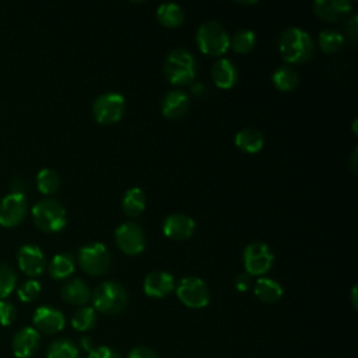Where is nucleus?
Here are the masks:
<instances>
[{
  "label": "nucleus",
  "instance_id": "obj_16",
  "mask_svg": "<svg viewBox=\"0 0 358 358\" xmlns=\"http://www.w3.org/2000/svg\"><path fill=\"white\" fill-rule=\"evenodd\" d=\"M143 289L151 298H164L175 289V280L166 271H152L145 277Z\"/></svg>",
  "mask_w": 358,
  "mask_h": 358
},
{
  "label": "nucleus",
  "instance_id": "obj_37",
  "mask_svg": "<svg viewBox=\"0 0 358 358\" xmlns=\"http://www.w3.org/2000/svg\"><path fill=\"white\" fill-rule=\"evenodd\" d=\"M235 287L238 291L243 292L246 289H249L250 287V275L248 273H241L236 278H235Z\"/></svg>",
  "mask_w": 358,
  "mask_h": 358
},
{
  "label": "nucleus",
  "instance_id": "obj_10",
  "mask_svg": "<svg viewBox=\"0 0 358 358\" xmlns=\"http://www.w3.org/2000/svg\"><path fill=\"white\" fill-rule=\"evenodd\" d=\"M116 245L126 255H140L145 246V238L143 228L136 222H124L115 231Z\"/></svg>",
  "mask_w": 358,
  "mask_h": 358
},
{
  "label": "nucleus",
  "instance_id": "obj_7",
  "mask_svg": "<svg viewBox=\"0 0 358 358\" xmlns=\"http://www.w3.org/2000/svg\"><path fill=\"white\" fill-rule=\"evenodd\" d=\"M176 295L183 305L192 309H200L210 302V289L199 277H185L176 287Z\"/></svg>",
  "mask_w": 358,
  "mask_h": 358
},
{
  "label": "nucleus",
  "instance_id": "obj_20",
  "mask_svg": "<svg viewBox=\"0 0 358 358\" xmlns=\"http://www.w3.org/2000/svg\"><path fill=\"white\" fill-rule=\"evenodd\" d=\"M211 76L217 87L227 90L236 83L238 70L229 59H220L214 63L211 69Z\"/></svg>",
  "mask_w": 358,
  "mask_h": 358
},
{
  "label": "nucleus",
  "instance_id": "obj_18",
  "mask_svg": "<svg viewBox=\"0 0 358 358\" xmlns=\"http://www.w3.org/2000/svg\"><path fill=\"white\" fill-rule=\"evenodd\" d=\"M189 96L180 90H172L162 98V115L168 119H178L189 109Z\"/></svg>",
  "mask_w": 358,
  "mask_h": 358
},
{
  "label": "nucleus",
  "instance_id": "obj_14",
  "mask_svg": "<svg viewBox=\"0 0 358 358\" xmlns=\"http://www.w3.org/2000/svg\"><path fill=\"white\" fill-rule=\"evenodd\" d=\"M39 343L41 336L38 330L34 327H22L13 337V352L17 358H31L38 351Z\"/></svg>",
  "mask_w": 358,
  "mask_h": 358
},
{
  "label": "nucleus",
  "instance_id": "obj_41",
  "mask_svg": "<svg viewBox=\"0 0 358 358\" xmlns=\"http://www.w3.org/2000/svg\"><path fill=\"white\" fill-rule=\"evenodd\" d=\"M351 301H352L354 309H357V306H358V303H357V285L352 287V291H351Z\"/></svg>",
  "mask_w": 358,
  "mask_h": 358
},
{
  "label": "nucleus",
  "instance_id": "obj_28",
  "mask_svg": "<svg viewBox=\"0 0 358 358\" xmlns=\"http://www.w3.org/2000/svg\"><path fill=\"white\" fill-rule=\"evenodd\" d=\"M46 358H80L78 347L69 338H57L49 345Z\"/></svg>",
  "mask_w": 358,
  "mask_h": 358
},
{
  "label": "nucleus",
  "instance_id": "obj_30",
  "mask_svg": "<svg viewBox=\"0 0 358 358\" xmlns=\"http://www.w3.org/2000/svg\"><path fill=\"white\" fill-rule=\"evenodd\" d=\"M96 323L95 309L91 306H83L74 312L71 317V326L77 331H87L92 329Z\"/></svg>",
  "mask_w": 358,
  "mask_h": 358
},
{
  "label": "nucleus",
  "instance_id": "obj_27",
  "mask_svg": "<svg viewBox=\"0 0 358 358\" xmlns=\"http://www.w3.org/2000/svg\"><path fill=\"white\" fill-rule=\"evenodd\" d=\"M36 186L43 194H55L60 187V176L52 168H42L36 173Z\"/></svg>",
  "mask_w": 358,
  "mask_h": 358
},
{
  "label": "nucleus",
  "instance_id": "obj_39",
  "mask_svg": "<svg viewBox=\"0 0 358 358\" xmlns=\"http://www.w3.org/2000/svg\"><path fill=\"white\" fill-rule=\"evenodd\" d=\"M10 187H11V192H13V193H24L25 183H24V180H22L21 178H14V179L11 180ZM24 194H25V193H24Z\"/></svg>",
  "mask_w": 358,
  "mask_h": 358
},
{
  "label": "nucleus",
  "instance_id": "obj_3",
  "mask_svg": "<svg viewBox=\"0 0 358 358\" xmlns=\"http://www.w3.org/2000/svg\"><path fill=\"white\" fill-rule=\"evenodd\" d=\"M35 225L45 232L60 231L67 221L64 207L55 199H42L31 210Z\"/></svg>",
  "mask_w": 358,
  "mask_h": 358
},
{
  "label": "nucleus",
  "instance_id": "obj_36",
  "mask_svg": "<svg viewBox=\"0 0 358 358\" xmlns=\"http://www.w3.org/2000/svg\"><path fill=\"white\" fill-rule=\"evenodd\" d=\"M127 358H159V357L151 348L144 347V345H138V347H134V348L130 350Z\"/></svg>",
  "mask_w": 358,
  "mask_h": 358
},
{
  "label": "nucleus",
  "instance_id": "obj_40",
  "mask_svg": "<svg viewBox=\"0 0 358 358\" xmlns=\"http://www.w3.org/2000/svg\"><path fill=\"white\" fill-rule=\"evenodd\" d=\"M80 345H81L87 352H90V351H92V350H94L92 338H91L90 336H84V337H81V340H80Z\"/></svg>",
  "mask_w": 358,
  "mask_h": 358
},
{
  "label": "nucleus",
  "instance_id": "obj_15",
  "mask_svg": "<svg viewBox=\"0 0 358 358\" xmlns=\"http://www.w3.org/2000/svg\"><path fill=\"white\" fill-rule=\"evenodd\" d=\"M194 221L193 218H190L186 214H171L164 220L162 224V231L164 235L171 238V239H176V241H182V239H187L193 235L194 232Z\"/></svg>",
  "mask_w": 358,
  "mask_h": 358
},
{
  "label": "nucleus",
  "instance_id": "obj_25",
  "mask_svg": "<svg viewBox=\"0 0 358 358\" xmlns=\"http://www.w3.org/2000/svg\"><path fill=\"white\" fill-rule=\"evenodd\" d=\"M255 295L263 302L273 303L281 298L282 288L277 281L263 277L259 278L257 282L255 284Z\"/></svg>",
  "mask_w": 358,
  "mask_h": 358
},
{
  "label": "nucleus",
  "instance_id": "obj_11",
  "mask_svg": "<svg viewBox=\"0 0 358 358\" xmlns=\"http://www.w3.org/2000/svg\"><path fill=\"white\" fill-rule=\"evenodd\" d=\"M27 214V197L24 193H13L0 199V225L15 227Z\"/></svg>",
  "mask_w": 358,
  "mask_h": 358
},
{
  "label": "nucleus",
  "instance_id": "obj_2",
  "mask_svg": "<svg viewBox=\"0 0 358 358\" xmlns=\"http://www.w3.org/2000/svg\"><path fill=\"white\" fill-rule=\"evenodd\" d=\"M94 309L105 315L120 313L129 301L127 292L116 281H103L91 294Z\"/></svg>",
  "mask_w": 358,
  "mask_h": 358
},
{
  "label": "nucleus",
  "instance_id": "obj_29",
  "mask_svg": "<svg viewBox=\"0 0 358 358\" xmlns=\"http://www.w3.org/2000/svg\"><path fill=\"white\" fill-rule=\"evenodd\" d=\"M256 43V35L250 29H239L236 31L232 38H229V46L236 53H248L255 48Z\"/></svg>",
  "mask_w": 358,
  "mask_h": 358
},
{
  "label": "nucleus",
  "instance_id": "obj_6",
  "mask_svg": "<svg viewBox=\"0 0 358 358\" xmlns=\"http://www.w3.org/2000/svg\"><path fill=\"white\" fill-rule=\"evenodd\" d=\"M78 263L87 274L102 275L110 267V255L103 243H88L78 250Z\"/></svg>",
  "mask_w": 358,
  "mask_h": 358
},
{
  "label": "nucleus",
  "instance_id": "obj_22",
  "mask_svg": "<svg viewBox=\"0 0 358 358\" xmlns=\"http://www.w3.org/2000/svg\"><path fill=\"white\" fill-rule=\"evenodd\" d=\"M157 18L164 27L176 28L183 22L185 13L176 3H162L157 8Z\"/></svg>",
  "mask_w": 358,
  "mask_h": 358
},
{
  "label": "nucleus",
  "instance_id": "obj_4",
  "mask_svg": "<svg viewBox=\"0 0 358 358\" xmlns=\"http://www.w3.org/2000/svg\"><path fill=\"white\" fill-rule=\"evenodd\" d=\"M164 73L173 85L189 84L196 74L193 55L186 49H173L165 59Z\"/></svg>",
  "mask_w": 358,
  "mask_h": 358
},
{
  "label": "nucleus",
  "instance_id": "obj_17",
  "mask_svg": "<svg viewBox=\"0 0 358 358\" xmlns=\"http://www.w3.org/2000/svg\"><path fill=\"white\" fill-rule=\"evenodd\" d=\"M348 0H317L313 3V11L324 21H338L351 10Z\"/></svg>",
  "mask_w": 358,
  "mask_h": 358
},
{
  "label": "nucleus",
  "instance_id": "obj_1",
  "mask_svg": "<svg viewBox=\"0 0 358 358\" xmlns=\"http://www.w3.org/2000/svg\"><path fill=\"white\" fill-rule=\"evenodd\" d=\"M280 52L288 63H302L310 59L313 53V42L309 34L298 27L288 28L280 38Z\"/></svg>",
  "mask_w": 358,
  "mask_h": 358
},
{
  "label": "nucleus",
  "instance_id": "obj_24",
  "mask_svg": "<svg viewBox=\"0 0 358 358\" xmlns=\"http://www.w3.org/2000/svg\"><path fill=\"white\" fill-rule=\"evenodd\" d=\"M123 211L129 217L140 215L145 208V196L140 187H130L126 190L122 200Z\"/></svg>",
  "mask_w": 358,
  "mask_h": 358
},
{
  "label": "nucleus",
  "instance_id": "obj_5",
  "mask_svg": "<svg viewBox=\"0 0 358 358\" xmlns=\"http://www.w3.org/2000/svg\"><path fill=\"white\" fill-rule=\"evenodd\" d=\"M199 49L208 56H220L229 48V35L217 21H206L196 34Z\"/></svg>",
  "mask_w": 358,
  "mask_h": 358
},
{
  "label": "nucleus",
  "instance_id": "obj_38",
  "mask_svg": "<svg viewBox=\"0 0 358 358\" xmlns=\"http://www.w3.org/2000/svg\"><path fill=\"white\" fill-rule=\"evenodd\" d=\"M358 17L354 14L350 20H347V24H345V29L348 32V35L355 39L357 38V32H358Z\"/></svg>",
  "mask_w": 358,
  "mask_h": 358
},
{
  "label": "nucleus",
  "instance_id": "obj_33",
  "mask_svg": "<svg viewBox=\"0 0 358 358\" xmlns=\"http://www.w3.org/2000/svg\"><path fill=\"white\" fill-rule=\"evenodd\" d=\"M39 292H41V284L36 280H27L17 289L18 298L22 302H31V301L36 299Z\"/></svg>",
  "mask_w": 358,
  "mask_h": 358
},
{
  "label": "nucleus",
  "instance_id": "obj_9",
  "mask_svg": "<svg viewBox=\"0 0 358 358\" xmlns=\"http://www.w3.org/2000/svg\"><path fill=\"white\" fill-rule=\"evenodd\" d=\"M274 262V255L268 245L252 242L243 252V266L249 275H262L267 273Z\"/></svg>",
  "mask_w": 358,
  "mask_h": 358
},
{
  "label": "nucleus",
  "instance_id": "obj_31",
  "mask_svg": "<svg viewBox=\"0 0 358 358\" xmlns=\"http://www.w3.org/2000/svg\"><path fill=\"white\" fill-rule=\"evenodd\" d=\"M17 285V273L7 264L0 262V301L6 299Z\"/></svg>",
  "mask_w": 358,
  "mask_h": 358
},
{
  "label": "nucleus",
  "instance_id": "obj_32",
  "mask_svg": "<svg viewBox=\"0 0 358 358\" xmlns=\"http://www.w3.org/2000/svg\"><path fill=\"white\" fill-rule=\"evenodd\" d=\"M344 43V36L337 29H323L319 34V45L324 53L337 52Z\"/></svg>",
  "mask_w": 358,
  "mask_h": 358
},
{
  "label": "nucleus",
  "instance_id": "obj_19",
  "mask_svg": "<svg viewBox=\"0 0 358 358\" xmlns=\"http://www.w3.org/2000/svg\"><path fill=\"white\" fill-rule=\"evenodd\" d=\"M60 295L71 305H85L91 298V291L84 280L74 278L62 287Z\"/></svg>",
  "mask_w": 358,
  "mask_h": 358
},
{
  "label": "nucleus",
  "instance_id": "obj_42",
  "mask_svg": "<svg viewBox=\"0 0 358 358\" xmlns=\"http://www.w3.org/2000/svg\"><path fill=\"white\" fill-rule=\"evenodd\" d=\"M355 161H357V150H354V152H352V169H354V171L357 169V164H355Z\"/></svg>",
  "mask_w": 358,
  "mask_h": 358
},
{
  "label": "nucleus",
  "instance_id": "obj_23",
  "mask_svg": "<svg viewBox=\"0 0 358 358\" xmlns=\"http://www.w3.org/2000/svg\"><path fill=\"white\" fill-rule=\"evenodd\" d=\"M48 270L55 280L67 278L74 271V259L70 253H57L52 257Z\"/></svg>",
  "mask_w": 358,
  "mask_h": 358
},
{
  "label": "nucleus",
  "instance_id": "obj_8",
  "mask_svg": "<svg viewBox=\"0 0 358 358\" xmlns=\"http://www.w3.org/2000/svg\"><path fill=\"white\" fill-rule=\"evenodd\" d=\"M124 98L117 92H105L99 95L92 105V115L98 123L110 124L123 116Z\"/></svg>",
  "mask_w": 358,
  "mask_h": 358
},
{
  "label": "nucleus",
  "instance_id": "obj_12",
  "mask_svg": "<svg viewBox=\"0 0 358 358\" xmlns=\"http://www.w3.org/2000/svg\"><path fill=\"white\" fill-rule=\"evenodd\" d=\"M18 267L29 277L41 275L45 270L46 260L42 249L34 243H25L17 253Z\"/></svg>",
  "mask_w": 358,
  "mask_h": 358
},
{
  "label": "nucleus",
  "instance_id": "obj_34",
  "mask_svg": "<svg viewBox=\"0 0 358 358\" xmlns=\"http://www.w3.org/2000/svg\"><path fill=\"white\" fill-rule=\"evenodd\" d=\"M17 317V309L13 302L7 299L0 301V324L10 326Z\"/></svg>",
  "mask_w": 358,
  "mask_h": 358
},
{
  "label": "nucleus",
  "instance_id": "obj_26",
  "mask_svg": "<svg viewBox=\"0 0 358 358\" xmlns=\"http://www.w3.org/2000/svg\"><path fill=\"white\" fill-rule=\"evenodd\" d=\"M298 81H299L298 73L291 66H280L273 73V84L280 91H291V90H294L296 87Z\"/></svg>",
  "mask_w": 358,
  "mask_h": 358
},
{
  "label": "nucleus",
  "instance_id": "obj_35",
  "mask_svg": "<svg viewBox=\"0 0 358 358\" xmlns=\"http://www.w3.org/2000/svg\"><path fill=\"white\" fill-rule=\"evenodd\" d=\"M87 358H122V357L113 348H110L108 345H101V347H95L92 351H90Z\"/></svg>",
  "mask_w": 358,
  "mask_h": 358
},
{
  "label": "nucleus",
  "instance_id": "obj_13",
  "mask_svg": "<svg viewBox=\"0 0 358 358\" xmlns=\"http://www.w3.org/2000/svg\"><path fill=\"white\" fill-rule=\"evenodd\" d=\"M34 329L38 331H42L45 334H55L63 330L64 327V315L52 306H39L35 309L34 316Z\"/></svg>",
  "mask_w": 358,
  "mask_h": 358
},
{
  "label": "nucleus",
  "instance_id": "obj_21",
  "mask_svg": "<svg viewBox=\"0 0 358 358\" xmlns=\"http://www.w3.org/2000/svg\"><path fill=\"white\" fill-rule=\"evenodd\" d=\"M263 143H264L263 134L257 129L248 127L238 131V134L235 136V145L243 152L255 154L262 150Z\"/></svg>",
  "mask_w": 358,
  "mask_h": 358
}]
</instances>
